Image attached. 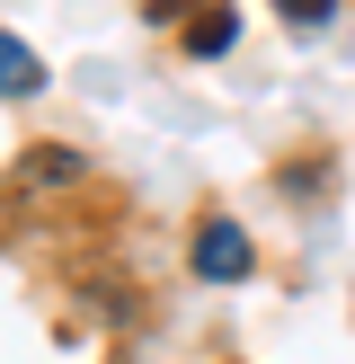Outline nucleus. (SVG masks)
<instances>
[{
    "instance_id": "obj_1",
    "label": "nucleus",
    "mask_w": 355,
    "mask_h": 364,
    "mask_svg": "<svg viewBox=\"0 0 355 364\" xmlns=\"http://www.w3.org/2000/svg\"><path fill=\"white\" fill-rule=\"evenodd\" d=\"M195 276H204V284H240L248 276V231L213 213V223L195 231Z\"/></svg>"
},
{
    "instance_id": "obj_2",
    "label": "nucleus",
    "mask_w": 355,
    "mask_h": 364,
    "mask_svg": "<svg viewBox=\"0 0 355 364\" xmlns=\"http://www.w3.org/2000/svg\"><path fill=\"white\" fill-rule=\"evenodd\" d=\"M27 89H45V63L18 36H0V98H27Z\"/></svg>"
},
{
    "instance_id": "obj_3",
    "label": "nucleus",
    "mask_w": 355,
    "mask_h": 364,
    "mask_svg": "<svg viewBox=\"0 0 355 364\" xmlns=\"http://www.w3.org/2000/svg\"><path fill=\"white\" fill-rule=\"evenodd\" d=\"M231 45V9H204L195 18V53H222Z\"/></svg>"
},
{
    "instance_id": "obj_4",
    "label": "nucleus",
    "mask_w": 355,
    "mask_h": 364,
    "mask_svg": "<svg viewBox=\"0 0 355 364\" xmlns=\"http://www.w3.org/2000/svg\"><path fill=\"white\" fill-rule=\"evenodd\" d=\"M275 9L293 18V27H329V18H337V0H275Z\"/></svg>"
}]
</instances>
